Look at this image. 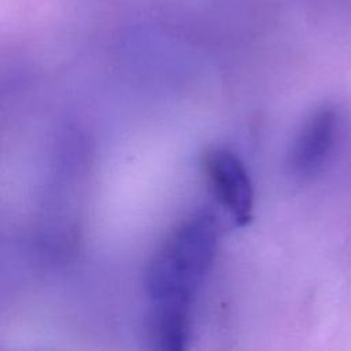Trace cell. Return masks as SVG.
I'll return each mask as SVG.
<instances>
[{
    "mask_svg": "<svg viewBox=\"0 0 351 351\" xmlns=\"http://www.w3.org/2000/svg\"><path fill=\"white\" fill-rule=\"evenodd\" d=\"M204 173L222 204L239 226L252 218L254 191L241 159L226 148H213L204 155Z\"/></svg>",
    "mask_w": 351,
    "mask_h": 351,
    "instance_id": "obj_2",
    "label": "cell"
},
{
    "mask_svg": "<svg viewBox=\"0 0 351 351\" xmlns=\"http://www.w3.org/2000/svg\"><path fill=\"white\" fill-rule=\"evenodd\" d=\"M337 125V112L332 107H321L307 118L288 158V166L293 176L307 178L321 170L333 148Z\"/></svg>",
    "mask_w": 351,
    "mask_h": 351,
    "instance_id": "obj_3",
    "label": "cell"
},
{
    "mask_svg": "<svg viewBox=\"0 0 351 351\" xmlns=\"http://www.w3.org/2000/svg\"><path fill=\"white\" fill-rule=\"evenodd\" d=\"M218 245L214 213L199 210L184 219L154 254L145 276L151 310L191 313L197 288L213 265Z\"/></svg>",
    "mask_w": 351,
    "mask_h": 351,
    "instance_id": "obj_1",
    "label": "cell"
}]
</instances>
